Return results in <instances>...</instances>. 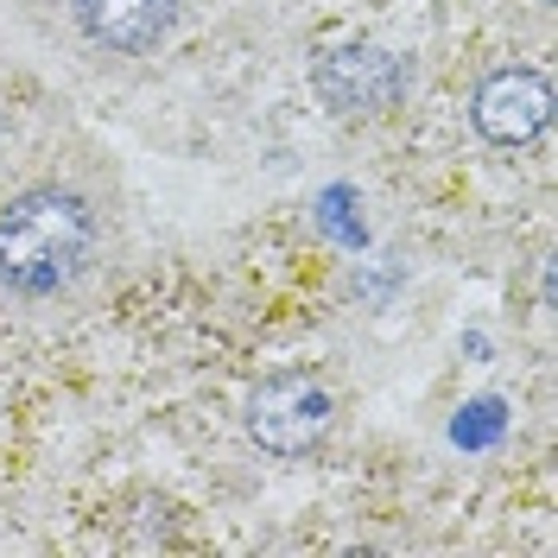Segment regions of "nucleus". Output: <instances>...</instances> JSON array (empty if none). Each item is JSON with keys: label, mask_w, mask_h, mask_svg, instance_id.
<instances>
[{"label": "nucleus", "mask_w": 558, "mask_h": 558, "mask_svg": "<svg viewBox=\"0 0 558 558\" xmlns=\"http://www.w3.org/2000/svg\"><path fill=\"white\" fill-rule=\"evenodd\" d=\"M0 146H7V121H0Z\"/></svg>", "instance_id": "obj_6"}, {"label": "nucleus", "mask_w": 558, "mask_h": 558, "mask_svg": "<svg viewBox=\"0 0 558 558\" xmlns=\"http://www.w3.org/2000/svg\"><path fill=\"white\" fill-rule=\"evenodd\" d=\"M400 89H407V64L375 45H349L317 64V96L337 114H381L400 102Z\"/></svg>", "instance_id": "obj_4"}, {"label": "nucleus", "mask_w": 558, "mask_h": 558, "mask_svg": "<svg viewBox=\"0 0 558 558\" xmlns=\"http://www.w3.org/2000/svg\"><path fill=\"white\" fill-rule=\"evenodd\" d=\"M476 134L488 146H526L533 134H546L553 121V83L539 70H495L476 89Z\"/></svg>", "instance_id": "obj_3"}, {"label": "nucleus", "mask_w": 558, "mask_h": 558, "mask_svg": "<svg viewBox=\"0 0 558 558\" xmlns=\"http://www.w3.org/2000/svg\"><path fill=\"white\" fill-rule=\"evenodd\" d=\"M178 0H76V26L102 51H153L172 33Z\"/></svg>", "instance_id": "obj_5"}, {"label": "nucleus", "mask_w": 558, "mask_h": 558, "mask_svg": "<svg viewBox=\"0 0 558 558\" xmlns=\"http://www.w3.org/2000/svg\"><path fill=\"white\" fill-rule=\"evenodd\" d=\"M96 222L70 191H26L0 209V279L26 299H51L83 274Z\"/></svg>", "instance_id": "obj_1"}, {"label": "nucleus", "mask_w": 558, "mask_h": 558, "mask_svg": "<svg viewBox=\"0 0 558 558\" xmlns=\"http://www.w3.org/2000/svg\"><path fill=\"white\" fill-rule=\"evenodd\" d=\"M330 432V393L312 375H274L254 387L247 400V438L274 457H299L312 451L317 438Z\"/></svg>", "instance_id": "obj_2"}]
</instances>
